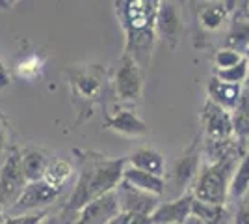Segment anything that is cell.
Here are the masks:
<instances>
[{
    "mask_svg": "<svg viewBox=\"0 0 249 224\" xmlns=\"http://www.w3.org/2000/svg\"><path fill=\"white\" fill-rule=\"evenodd\" d=\"M74 153H78L80 157V172H78V180L74 183V189L69 196V200L63 207V217H73L84 205L93 202L97 198H101L108 192L115 191L119 187V183L123 182V174L126 168V157L119 159H106L101 153L95 151H80L74 149ZM69 221V223H71Z\"/></svg>",
    "mask_w": 249,
    "mask_h": 224,
    "instance_id": "obj_1",
    "label": "cell"
},
{
    "mask_svg": "<svg viewBox=\"0 0 249 224\" xmlns=\"http://www.w3.org/2000/svg\"><path fill=\"white\" fill-rule=\"evenodd\" d=\"M10 84H11V77L8 73V69H6V65L2 64V60H0V90Z\"/></svg>",
    "mask_w": 249,
    "mask_h": 224,
    "instance_id": "obj_30",
    "label": "cell"
},
{
    "mask_svg": "<svg viewBox=\"0 0 249 224\" xmlns=\"http://www.w3.org/2000/svg\"><path fill=\"white\" fill-rule=\"evenodd\" d=\"M115 15L126 36L124 53L140 65H147L156 41V13L160 2L153 0H123L115 2Z\"/></svg>",
    "mask_w": 249,
    "mask_h": 224,
    "instance_id": "obj_2",
    "label": "cell"
},
{
    "mask_svg": "<svg viewBox=\"0 0 249 224\" xmlns=\"http://www.w3.org/2000/svg\"><path fill=\"white\" fill-rule=\"evenodd\" d=\"M223 47L234 49L244 56L249 51V13L248 8H246V2H244V8L234 10V15L231 19V28H229Z\"/></svg>",
    "mask_w": 249,
    "mask_h": 224,
    "instance_id": "obj_14",
    "label": "cell"
},
{
    "mask_svg": "<svg viewBox=\"0 0 249 224\" xmlns=\"http://www.w3.org/2000/svg\"><path fill=\"white\" fill-rule=\"evenodd\" d=\"M246 8H248V13H249V2H246Z\"/></svg>",
    "mask_w": 249,
    "mask_h": 224,
    "instance_id": "obj_33",
    "label": "cell"
},
{
    "mask_svg": "<svg viewBox=\"0 0 249 224\" xmlns=\"http://www.w3.org/2000/svg\"><path fill=\"white\" fill-rule=\"evenodd\" d=\"M104 127L112 129V131L124 135V137H142V135L149 133L145 122L130 108H117L114 114L106 118Z\"/></svg>",
    "mask_w": 249,
    "mask_h": 224,
    "instance_id": "obj_12",
    "label": "cell"
},
{
    "mask_svg": "<svg viewBox=\"0 0 249 224\" xmlns=\"http://www.w3.org/2000/svg\"><path fill=\"white\" fill-rule=\"evenodd\" d=\"M123 182L130 183L132 187L140 189V191H145L149 194H155V196H162L166 191V180L155 176V174H149V172L138 170L126 164L123 174Z\"/></svg>",
    "mask_w": 249,
    "mask_h": 224,
    "instance_id": "obj_18",
    "label": "cell"
},
{
    "mask_svg": "<svg viewBox=\"0 0 249 224\" xmlns=\"http://www.w3.org/2000/svg\"><path fill=\"white\" fill-rule=\"evenodd\" d=\"M232 123H234V137L238 140H249V86L244 88L238 107L232 112Z\"/></svg>",
    "mask_w": 249,
    "mask_h": 224,
    "instance_id": "obj_23",
    "label": "cell"
},
{
    "mask_svg": "<svg viewBox=\"0 0 249 224\" xmlns=\"http://www.w3.org/2000/svg\"><path fill=\"white\" fill-rule=\"evenodd\" d=\"M192 213L199 217L205 224H229L231 223V213H229L227 205H219V204H208L201 200H194Z\"/></svg>",
    "mask_w": 249,
    "mask_h": 224,
    "instance_id": "obj_20",
    "label": "cell"
},
{
    "mask_svg": "<svg viewBox=\"0 0 249 224\" xmlns=\"http://www.w3.org/2000/svg\"><path fill=\"white\" fill-rule=\"evenodd\" d=\"M232 6H236V2H210L203 6V10L199 11V24L210 32L219 30L229 19V15L236 10Z\"/></svg>",
    "mask_w": 249,
    "mask_h": 224,
    "instance_id": "obj_19",
    "label": "cell"
},
{
    "mask_svg": "<svg viewBox=\"0 0 249 224\" xmlns=\"http://www.w3.org/2000/svg\"><path fill=\"white\" fill-rule=\"evenodd\" d=\"M156 38L166 41H177L180 32V13L175 4L171 2H160V8L156 13Z\"/></svg>",
    "mask_w": 249,
    "mask_h": 224,
    "instance_id": "obj_16",
    "label": "cell"
},
{
    "mask_svg": "<svg viewBox=\"0 0 249 224\" xmlns=\"http://www.w3.org/2000/svg\"><path fill=\"white\" fill-rule=\"evenodd\" d=\"M249 191V140H248V148L244 157L240 159L238 166L234 170L232 176V182H231V198L240 200L242 196H246Z\"/></svg>",
    "mask_w": 249,
    "mask_h": 224,
    "instance_id": "obj_22",
    "label": "cell"
},
{
    "mask_svg": "<svg viewBox=\"0 0 249 224\" xmlns=\"http://www.w3.org/2000/svg\"><path fill=\"white\" fill-rule=\"evenodd\" d=\"M45 62H47L45 56L37 53L22 56L21 60L17 62V65H15V73H17V77L24 79V81L34 82V81L41 79L43 71H45Z\"/></svg>",
    "mask_w": 249,
    "mask_h": 224,
    "instance_id": "obj_21",
    "label": "cell"
},
{
    "mask_svg": "<svg viewBox=\"0 0 249 224\" xmlns=\"http://www.w3.org/2000/svg\"><path fill=\"white\" fill-rule=\"evenodd\" d=\"M128 166L138 170L149 172L160 178H166V159L164 155L155 148H138L126 157Z\"/></svg>",
    "mask_w": 249,
    "mask_h": 224,
    "instance_id": "obj_17",
    "label": "cell"
},
{
    "mask_svg": "<svg viewBox=\"0 0 249 224\" xmlns=\"http://www.w3.org/2000/svg\"><path fill=\"white\" fill-rule=\"evenodd\" d=\"M199 172H201V149H199V140H194L186 151L175 161L173 170L169 174V182L178 187V196L190 192L188 187H194Z\"/></svg>",
    "mask_w": 249,
    "mask_h": 224,
    "instance_id": "obj_8",
    "label": "cell"
},
{
    "mask_svg": "<svg viewBox=\"0 0 249 224\" xmlns=\"http://www.w3.org/2000/svg\"><path fill=\"white\" fill-rule=\"evenodd\" d=\"M52 157L49 151L41 148H24L22 149V172L28 183L41 182L47 176Z\"/></svg>",
    "mask_w": 249,
    "mask_h": 224,
    "instance_id": "obj_15",
    "label": "cell"
},
{
    "mask_svg": "<svg viewBox=\"0 0 249 224\" xmlns=\"http://www.w3.org/2000/svg\"><path fill=\"white\" fill-rule=\"evenodd\" d=\"M10 122L0 110V157L10 153Z\"/></svg>",
    "mask_w": 249,
    "mask_h": 224,
    "instance_id": "obj_28",
    "label": "cell"
},
{
    "mask_svg": "<svg viewBox=\"0 0 249 224\" xmlns=\"http://www.w3.org/2000/svg\"><path fill=\"white\" fill-rule=\"evenodd\" d=\"M194 200H196V196L190 191L177 196L175 200L162 202L155 215L151 217V221L153 224H184V221L192 215Z\"/></svg>",
    "mask_w": 249,
    "mask_h": 224,
    "instance_id": "obj_11",
    "label": "cell"
},
{
    "mask_svg": "<svg viewBox=\"0 0 249 224\" xmlns=\"http://www.w3.org/2000/svg\"><path fill=\"white\" fill-rule=\"evenodd\" d=\"M246 60H248V65H249V51L246 53Z\"/></svg>",
    "mask_w": 249,
    "mask_h": 224,
    "instance_id": "obj_32",
    "label": "cell"
},
{
    "mask_svg": "<svg viewBox=\"0 0 249 224\" xmlns=\"http://www.w3.org/2000/svg\"><path fill=\"white\" fill-rule=\"evenodd\" d=\"M201 125L208 144H225L234 140V123L232 114L225 108L218 107L210 99L205 101L201 110Z\"/></svg>",
    "mask_w": 249,
    "mask_h": 224,
    "instance_id": "obj_7",
    "label": "cell"
},
{
    "mask_svg": "<svg viewBox=\"0 0 249 224\" xmlns=\"http://www.w3.org/2000/svg\"><path fill=\"white\" fill-rule=\"evenodd\" d=\"M143 82H145V67L140 65L130 54L124 53L112 77L114 97L119 105H136L143 96Z\"/></svg>",
    "mask_w": 249,
    "mask_h": 224,
    "instance_id": "obj_3",
    "label": "cell"
},
{
    "mask_svg": "<svg viewBox=\"0 0 249 224\" xmlns=\"http://www.w3.org/2000/svg\"><path fill=\"white\" fill-rule=\"evenodd\" d=\"M184 224H205V223H203V221H201L199 217H196V215L192 213V215H190V217L186 219V221H184Z\"/></svg>",
    "mask_w": 249,
    "mask_h": 224,
    "instance_id": "obj_31",
    "label": "cell"
},
{
    "mask_svg": "<svg viewBox=\"0 0 249 224\" xmlns=\"http://www.w3.org/2000/svg\"><path fill=\"white\" fill-rule=\"evenodd\" d=\"M214 77H218L223 82H231V84H244L249 81V65L248 60L244 58L238 65L231 67V69H223V71H214Z\"/></svg>",
    "mask_w": 249,
    "mask_h": 224,
    "instance_id": "obj_25",
    "label": "cell"
},
{
    "mask_svg": "<svg viewBox=\"0 0 249 224\" xmlns=\"http://www.w3.org/2000/svg\"><path fill=\"white\" fill-rule=\"evenodd\" d=\"M26 185L28 182L22 172V149L11 148L0 166V215L8 213V209L21 198Z\"/></svg>",
    "mask_w": 249,
    "mask_h": 224,
    "instance_id": "obj_4",
    "label": "cell"
},
{
    "mask_svg": "<svg viewBox=\"0 0 249 224\" xmlns=\"http://www.w3.org/2000/svg\"><path fill=\"white\" fill-rule=\"evenodd\" d=\"M47 219V211H37V213L21 215V217H8L2 221V224H43Z\"/></svg>",
    "mask_w": 249,
    "mask_h": 224,
    "instance_id": "obj_27",
    "label": "cell"
},
{
    "mask_svg": "<svg viewBox=\"0 0 249 224\" xmlns=\"http://www.w3.org/2000/svg\"><path fill=\"white\" fill-rule=\"evenodd\" d=\"M246 56L234 49H227V47H221L219 51H216L214 54V65H216V71H223V69H231L234 65H238Z\"/></svg>",
    "mask_w": 249,
    "mask_h": 224,
    "instance_id": "obj_26",
    "label": "cell"
},
{
    "mask_svg": "<svg viewBox=\"0 0 249 224\" xmlns=\"http://www.w3.org/2000/svg\"><path fill=\"white\" fill-rule=\"evenodd\" d=\"M65 75L71 82L74 96L84 101H91L101 96L108 79L104 65H71Z\"/></svg>",
    "mask_w": 249,
    "mask_h": 224,
    "instance_id": "obj_6",
    "label": "cell"
},
{
    "mask_svg": "<svg viewBox=\"0 0 249 224\" xmlns=\"http://www.w3.org/2000/svg\"><path fill=\"white\" fill-rule=\"evenodd\" d=\"M119 213H121L119 198H117V192L112 191L84 205L69 224H108Z\"/></svg>",
    "mask_w": 249,
    "mask_h": 224,
    "instance_id": "obj_9",
    "label": "cell"
},
{
    "mask_svg": "<svg viewBox=\"0 0 249 224\" xmlns=\"http://www.w3.org/2000/svg\"><path fill=\"white\" fill-rule=\"evenodd\" d=\"M232 224H249V207L242 205L238 207V211L232 217Z\"/></svg>",
    "mask_w": 249,
    "mask_h": 224,
    "instance_id": "obj_29",
    "label": "cell"
},
{
    "mask_svg": "<svg viewBox=\"0 0 249 224\" xmlns=\"http://www.w3.org/2000/svg\"><path fill=\"white\" fill-rule=\"evenodd\" d=\"M207 94L212 103H216L218 107L225 108L227 112H234V108L238 107L242 94H244V86L240 84H231V82H223L218 77H210L207 86Z\"/></svg>",
    "mask_w": 249,
    "mask_h": 224,
    "instance_id": "obj_13",
    "label": "cell"
},
{
    "mask_svg": "<svg viewBox=\"0 0 249 224\" xmlns=\"http://www.w3.org/2000/svg\"><path fill=\"white\" fill-rule=\"evenodd\" d=\"M71 174H73V166H71V163H67L65 159H54L51 163V166H49V170H47V176H45V180L52 185H56V187H62L65 185V182L71 178Z\"/></svg>",
    "mask_w": 249,
    "mask_h": 224,
    "instance_id": "obj_24",
    "label": "cell"
},
{
    "mask_svg": "<svg viewBox=\"0 0 249 224\" xmlns=\"http://www.w3.org/2000/svg\"><path fill=\"white\" fill-rule=\"evenodd\" d=\"M117 198H119V205H121V213L130 215H143V217H153L155 211L160 205V196L149 194L145 191H140L132 187L130 183L121 182L119 187L115 189Z\"/></svg>",
    "mask_w": 249,
    "mask_h": 224,
    "instance_id": "obj_10",
    "label": "cell"
},
{
    "mask_svg": "<svg viewBox=\"0 0 249 224\" xmlns=\"http://www.w3.org/2000/svg\"><path fill=\"white\" fill-rule=\"evenodd\" d=\"M62 187H56L47 180L41 182L28 183L26 189L22 191L21 198L8 209V217H21V215H30L32 211H41L43 207L56 202L62 194Z\"/></svg>",
    "mask_w": 249,
    "mask_h": 224,
    "instance_id": "obj_5",
    "label": "cell"
}]
</instances>
